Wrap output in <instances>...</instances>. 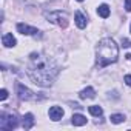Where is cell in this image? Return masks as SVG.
Returning <instances> with one entry per match:
<instances>
[{
	"mask_svg": "<svg viewBox=\"0 0 131 131\" xmlns=\"http://www.w3.org/2000/svg\"><path fill=\"white\" fill-rule=\"evenodd\" d=\"M123 80H125V83H126L128 86H131V74H126V76L123 77Z\"/></svg>",
	"mask_w": 131,
	"mask_h": 131,
	"instance_id": "obj_18",
	"label": "cell"
},
{
	"mask_svg": "<svg viewBox=\"0 0 131 131\" xmlns=\"http://www.w3.org/2000/svg\"><path fill=\"white\" fill-rule=\"evenodd\" d=\"M88 111H90V114H93V116H96V117H99V116L103 114V110H102L99 105H91V106H88Z\"/></svg>",
	"mask_w": 131,
	"mask_h": 131,
	"instance_id": "obj_14",
	"label": "cell"
},
{
	"mask_svg": "<svg viewBox=\"0 0 131 131\" xmlns=\"http://www.w3.org/2000/svg\"><path fill=\"white\" fill-rule=\"evenodd\" d=\"M17 31L20 34H23V36H34V37L39 36V29H36V28H32V26H29L26 23H19L17 25Z\"/></svg>",
	"mask_w": 131,
	"mask_h": 131,
	"instance_id": "obj_6",
	"label": "cell"
},
{
	"mask_svg": "<svg viewBox=\"0 0 131 131\" xmlns=\"http://www.w3.org/2000/svg\"><path fill=\"white\" fill-rule=\"evenodd\" d=\"M126 59H128V60H131V54H126Z\"/></svg>",
	"mask_w": 131,
	"mask_h": 131,
	"instance_id": "obj_20",
	"label": "cell"
},
{
	"mask_svg": "<svg viewBox=\"0 0 131 131\" xmlns=\"http://www.w3.org/2000/svg\"><path fill=\"white\" fill-rule=\"evenodd\" d=\"M59 74V67L56 62L45 54L32 52L28 59V76L29 79L40 86H51L54 79Z\"/></svg>",
	"mask_w": 131,
	"mask_h": 131,
	"instance_id": "obj_1",
	"label": "cell"
},
{
	"mask_svg": "<svg viewBox=\"0 0 131 131\" xmlns=\"http://www.w3.org/2000/svg\"><path fill=\"white\" fill-rule=\"evenodd\" d=\"M46 19L56 25H59L60 28H67L68 26V16L67 13H62V11H54V13H48Z\"/></svg>",
	"mask_w": 131,
	"mask_h": 131,
	"instance_id": "obj_3",
	"label": "cell"
},
{
	"mask_svg": "<svg viewBox=\"0 0 131 131\" xmlns=\"http://www.w3.org/2000/svg\"><path fill=\"white\" fill-rule=\"evenodd\" d=\"M48 114H49V119H51V120L57 122V120H60V119L63 117L65 111H63V108H62V106H51Z\"/></svg>",
	"mask_w": 131,
	"mask_h": 131,
	"instance_id": "obj_7",
	"label": "cell"
},
{
	"mask_svg": "<svg viewBox=\"0 0 131 131\" xmlns=\"http://www.w3.org/2000/svg\"><path fill=\"white\" fill-rule=\"evenodd\" d=\"M79 96H80V99H94V97H96V91H94V88L88 86V88L82 90Z\"/></svg>",
	"mask_w": 131,
	"mask_h": 131,
	"instance_id": "obj_11",
	"label": "cell"
},
{
	"mask_svg": "<svg viewBox=\"0 0 131 131\" xmlns=\"http://www.w3.org/2000/svg\"><path fill=\"white\" fill-rule=\"evenodd\" d=\"M110 119H111L113 123H122V122L125 120V116H123V114H113Z\"/></svg>",
	"mask_w": 131,
	"mask_h": 131,
	"instance_id": "obj_15",
	"label": "cell"
},
{
	"mask_svg": "<svg viewBox=\"0 0 131 131\" xmlns=\"http://www.w3.org/2000/svg\"><path fill=\"white\" fill-rule=\"evenodd\" d=\"M2 42H3V45L6 46V48H11V46H16V37L13 36V34H3V37H2Z\"/></svg>",
	"mask_w": 131,
	"mask_h": 131,
	"instance_id": "obj_8",
	"label": "cell"
},
{
	"mask_svg": "<svg viewBox=\"0 0 131 131\" xmlns=\"http://www.w3.org/2000/svg\"><path fill=\"white\" fill-rule=\"evenodd\" d=\"M110 13H111V11H110V6H108V5H105V3H103V5H100V6L97 8V14H99L102 19L110 17Z\"/></svg>",
	"mask_w": 131,
	"mask_h": 131,
	"instance_id": "obj_13",
	"label": "cell"
},
{
	"mask_svg": "<svg viewBox=\"0 0 131 131\" xmlns=\"http://www.w3.org/2000/svg\"><path fill=\"white\" fill-rule=\"evenodd\" d=\"M34 126V116L31 113H26L23 116V129H31Z\"/></svg>",
	"mask_w": 131,
	"mask_h": 131,
	"instance_id": "obj_9",
	"label": "cell"
},
{
	"mask_svg": "<svg viewBox=\"0 0 131 131\" xmlns=\"http://www.w3.org/2000/svg\"><path fill=\"white\" fill-rule=\"evenodd\" d=\"M125 9L128 13H131V0H125Z\"/></svg>",
	"mask_w": 131,
	"mask_h": 131,
	"instance_id": "obj_19",
	"label": "cell"
},
{
	"mask_svg": "<svg viewBox=\"0 0 131 131\" xmlns=\"http://www.w3.org/2000/svg\"><path fill=\"white\" fill-rule=\"evenodd\" d=\"M16 91H17V96H19L20 100H32L34 99V93L29 88H26L25 85L19 83V82L16 83Z\"/></svg>",
	"mask_w": 131,
	"mask_h": 131,
	"instance_id": "obj_5",
	"label": "cell"
},
{
	"mask_svg": "<svg viewBox=\"0 0 131 131\" xmlns=\"http://www.w3.org/2000/svg\"><path fill=\"white\" fill-rule=\"evenodd\" d=\"M19 125V119L14 114H2V119H0V128L3 131H11L14 128H17Z\"/></svg>",
	"mask_w": 131,
	"mask_h": 131,
	"instance_id": "obj_4",
	"label": "cell"
},
{
	"mask_svg": "<svg viewBox=\"0 0 131 131\" xmlns=\"http://www.w3.org/2000/svg\"><path fill=\"white\" fill-rule=\"evenodd\" d=\"M96 65L99 68H105L108 65L117 62L119 48L113 39H102L96 46Z\"/></svg>",
	"mask_w": 131,
	"mask_h": 131,
	"instance_id": "obj_2",
	"label": "cell"
},
{
	"mask_svg": "<svg viewBox=\"0 0 131 131\" xmlns=\"http://www.w3.org/2000/svg\"><path fill=\"white\" fill-rule=\"evenodd\" d=\"M122 46L123 48H131V42L126 40V39H122Z\"/></svg>",
	"mask_w": 131,
	"mask_h": 131,
	"instance_id": "obj_17",
	"label": "cell"
},
{
	"mask_svg": "<svg viewBox=\"0 0 131 131\" xmlns=\"http://www.w3.org/2000/svg\"><path fill=\"white\" fill-rule=\"evenodd\" d=\"M77 2H83V0H77Z\"/></svg>",
	"mask_w": 131,
	"mask_h": 131,
	"instance_id": "obj_21",
	"label": "cell"
},
{
	"mask_svg": "<svg viewBox=\"0 0 131 131\" xmlns=\"http://www.w3.org/2000/svg\"><path fill=\"white\" fill-rule=\"evenodd\" d=\"M129 32H131V26H129Z\"/></svg>",
	"mask_w": 131,
	"mask_h": 131,
	"instance_id": "obj_22",
	"label": "cell"
},
{
	"mask_svg": "<svg viewBox=\"0 0 131 131\" xmlns=\"http://www.w3.org/2000/svg\"><path fill=\"white\" fill-rule=\"evenodd\" d=\"M6 97H8V91L3 88L2 91H0V99H2V100H6Z\"/></svg>",
	"mask_w": 131,
	"mask_h": 131,
	"instance_id": "obj_16",
	"label": "cell"
},
{
	"mask_svg": "<svg viewBox=\"0 0 131 131\" xmlns=\"http://www.w3.org/2000/svg\"><path fill=\"white\" fill-rule=\"evenodd\" d=\"M74 19H76V25H77L80 29H83V28L86 26V17H85V16H83L80 11H77V13H76Z\"/></svg>",
	"mask_w": 131,
	"mask_h": 131,
	"instance_id": "obj_10",
	"label": "cell"
},
{
	"mask_svg": "<svg viewBox=\"0 0 131 131\" xmlns=\"http://www.w3.org/2000/svg\"><path fill=\"white\" fill-rule=\"evenodd\" d=\"M71 122H73L74 126H83V125L86 123V117L82 116V114H74V116L71 117Z\"/></svg>",
	"mask_w": 131,
	"mask_h": 131,
	"instance_id": "obj_12",
	"label": "cell"
}]
</instances>
